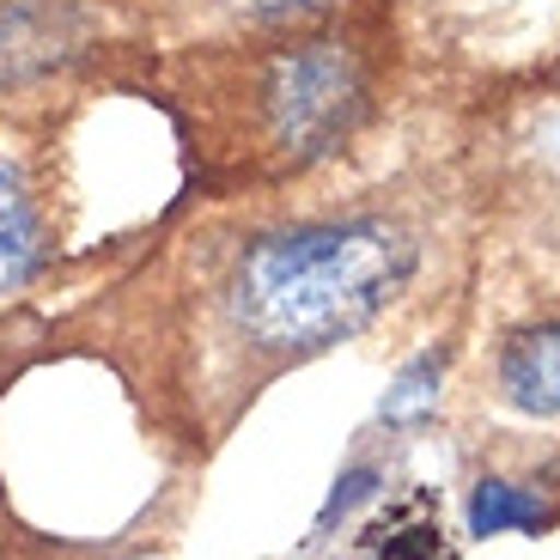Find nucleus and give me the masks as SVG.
<instances>
[{"label":"nucleus","instance_id":"nucleus-1","mask_svg":"<svg viewBox=\"0 0 560 560\" xmlns=\"http://www.w3.org/2000/svg\"><path fill=\"white\" fill-rule=\"evenodd\" d=\"M415 244L384 220L299 225L250 244L232 275V311L262 348H329L402 293Z\"/></svg>","mask_w":560,"mask_h":560},{"label":"nucleus","instance_id":"nucleus-4","mask_svg":"<svg viewBox=\"0 0 560 560\" xmlns=\"http://www.w3.org/2000/svg\"><path fill=\"white\" fill-rule=\"evenodd\" d=\"M500 384L524 415H560V329H524L500 353Z\"/></svg>","mask_w":560,"mask_h":560},{"label":"nucleus","instance_id":"nucleus-10","mask_svg":"<svg viewBox=\"0 0 560 560\" xmlns=\"http://www.w3.org/2000/svg\"><path fill=\"white\" fill-rule=\"evenodd\" d=\"M238 7H250V13H262V19H287V13H305L311 0H238Z\"/></svg>","mask_w":560,"mask_h":560},{"label":"nucleus","instance_id":"nucleus-5","mask_svg":"<svg viewBox=\"0 0 560 560\" xmlns=\"http://www.w3.org/2000/svg\"><path fill=\"white\" fill-rule=\"evenodd\" d=\"M43 262V225L31 208L19 171L0 159V293H13L19 280H31Z\"/></svg>","mask_w":560,"mask_h":560},{"label":"nucleus","instance_id":"nucleus-2","mask_svg":"<svg viewBox=\"0 0 560 560\" xmlns=\"http://www.w3.org/2000/svg\"><path fill=\"white\" fill-rule=\"evenodd\" d=\"M268 110H275V135L287 153H299V159L323 153L353 122V110H360L353 61L341 56L336 43H311V49L287 56L275 68V85H268Z\"/></svg>","mask_w":560,"mask_h":560},{"label":"nucleus","instance_id":"nucleus-8","mask_svg":"<svg viewBox=\"0 0 560 560\" xmlns=\"http://www.w3.org/2000/svg\"><path fill=\"white\" fill-rule=\"evenodd\" d=\"M433 396H439V360L427 353V360H415L402 378L390 384V396H384V420H396V427H402V420H420L427 408H433Z\"/></svg>","mask_w":560,"mask_h":560},{"label":"nucleus","instance_id":"nucleus-9","mask_svg":"<svg viewBox=\"0 0 560 560\" xmlns=\"http://www.w3.org/2000/svg\"><path fill=\"white\" fill-rule=\"evenodd\" d=\"M365 488H372V469H360V476H348V481H341V488H336V500L323 505V530H329V524H336L341 512H348V505L365 493Z\"/></svg>","mask_w":560,"mask_h":560},{"label":"nucleus","instance_id":"nucleus-6","mask_svg":"<svg viewBox=\"0 0 560 560\" xmlns=\"http://www.w3.org/2000/svg\"><path fill=\"white\" fill-rule=\"evenodd\" d=\"M61 61V37L49 25L43 7H19V13L0 19V80H19V73H37Z\"/></svg>","mask_w":560,"mask_h":560},{"label":"nucleus","instance_id":"nucleus-3","mask_svg":"<svg viewBox=\"0 0 560 560\" xmlns=\"http://www.w3.org/2000/svg\"><path fill=\"white\" fill-rule=\"evenodd\" d=\"M348 560H463V555L445 530V512L427 493H408L384 518L365 524V536L353 542Z\"/></svg>","mask_w":560,"mask_h":560},{"label":"nucleus","instance_id":"nucleus-7","mask_svg":"<svg viewBox=\"0 0 560 560\" xmlns=\"http://www.w3.org/2000/svg\"><path fill=\"white\" fill-rule=\"evenodd\" d=\"M548 512L530 500V493H518L512 481H481L476 500H469V530L476 536H505V530H542Z\"/></svg>","mask_w":560,"mask_h":560}]
</instances>
